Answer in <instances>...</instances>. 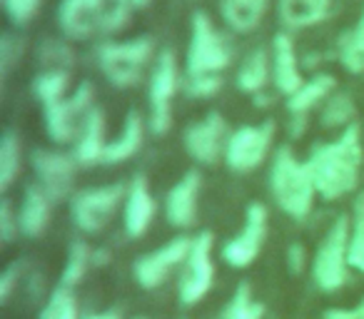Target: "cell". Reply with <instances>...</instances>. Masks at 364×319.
<instances>
[{"label": "cell", "instance_id": "39", "mask_svg": "<svg viewBox=\"0 0 364 319\" xmlns=\"http://www.w3.org/2000/svg\"><path fill=\"white\" fill-rule=\"evenodd\" d=\"M16 234H21V225H18V212L13 210L11 200L0 202V239L3 244H11L16 239Z\"/></svg>", "mask_w": 364, "mask_h": 319}, {"label": "cell", "instance_id": "41", "mask_svg": "<svg viewBox=\"0 0 364 319\" xmlns=\"http://www.w3.org/2000/svg\"><path fill=\"white\" fill-rule=\"evenodd\" d=\"M304 259H307V254H304V247L299 242L289 244L287 249V264H289V272L292 274H299L304 269Z\"/></svg>", "mask_w": 364, "mask_h": 319}, {"label": "cell", "instance_id": "44", "mask_svg": "<svg viewBox=\"0 0 364 319\" xmlns=\"http://www.w3.org/2000/svg\"><path fill=\"white\" fill-rule=\"evenodd\" d=\"M120 3H125V6H130V8H145L150 0H120Z\"/></svg>", "mask_w": 364, "mask_h": 319}, {"label": "cell", "instance_id": "42", "mask_svg": "<svg viewBox=\"0 0 364 319\" xmlns=\"http://www.w3.org/2000/svg\"><path fill=\"white\" fill-rule=\"evenodd\" d=\"M324 319H364V302L352 309H327Z\"/></svg>", "mask_w": 364, "mask_h": 319}, {"label": "cell", "instance_id": "31", "mask_svg": "<svg viewBox=\"0 0 364 319\" xmlns=\"http://www.w3.org/2000/svg\"><path fill=\"white\" fill-rule=\"evenodd\" d=\"M349 264L364 272V190L354 200V215L349 220Z\"/></svg>", "mask_w": 364, "mask_h": 319}, {"label": "cell", "instance_id": "7", "mask_svg": "<svg viewBox=\"0 0 364 319\" xmlns=\"http://www.w3.org/2000/svg\"><path fill=\"white\" fill-rule=\"evenodd\" d=\"M127 185H100V188L80 190L70 198L73 225L82 234H100L110 225L120 205H125Z\"/></svg>", "mask_w": 364, "mask_h": 319}, {"label": "cell", "instance_id": "24", "mask_svg": "<svg viewBox=\"0 0 364 319\" xmlns=\"http://www.w3.org/2000/svg\"><path fill=\"white\" fill-rule=\"evenodd\" d=\"M269 0H220V18L230 31L247 36L262 23Z\"/></svg>", "mask_w": 364, "mask_h": 319}, {"label": "cell", "instance_id": "18", "mask_svg": "<svg viewBox=\"0 0 364 319\" xmlns=\"http://www.w3.org/2000/svg\"><path fill=\"white\" fill-rule=\"evenodd\" d=\"M157 205L155 198L150 193V185H147L145 175H137L130 185H127L125 205H122V227L125 234L132 239L142 237V234L150 229L152 220H155Z\"/></svg>", "mask_w": 364, "mask_h": 319}, {"label": "cell", "instance_id": "29", "mask_svg": "<svg viewBox=\"0 0 364 319\" xmlns=\"http://www.w3.org/2000/svg\"><path fill=\"white\" fill-rule=\"evenodd\" d=\"M354 115H357V105H354L352 95L337 90L319 107V125L324 130H347L349 125H354Z\"/></svg>", "mask_w": 364, "mask_h": 319}, {"label": "cell", "instance_id": "33", "mask_svg": "<svg viewBox=\"0 0 364 319\" xmlns=\"http://www.w3.org/2000/svg\"><path fill=\"white\" fill-rule=\"evenodd\" d=\"M38 319H77V304L73 289L58 284L50 292V297H48L46 307H43Z\"/></svg>", "mask_w": 364, "mask_h": 319}, {"label": "cell", "instance_id": "4", "mask_svg": "<svg viewBox=\"0 0 364 319\" xmlns=\"http://www.w3.org/2000/svg\"><path fill=\"white\" fill-rule=\"evenodd\" d=\"M232 63V48L205 11L193 13L190 40L185 53V77L223 75Z\"/></svg>", "mask_w": 364, "mask_h": 319}, {"label": "cell", "instance_id": "21", "mask_svg": "<svg viewBox=\"0 0 364 319\" xmlns=\"http://www.w3.org/2000/svg\"><path fill=\"white\" fill-rule=\"evenodd\" d=\"M53 217V200L48 198V193L41 185H28L23 193L21 207H18V225H21L23 237H41L48 229Z\"/></svg>", "mask_w": 364, "mask_h": 319}, {"label": "cell", "instance_id": "23", "mask_svg": "<svg viewBox=\"0 0 364 319\" xmlns=\"http://www.w3.org/2000/svg\"><path fill=\"white\" fill-rule=\"evenodd\" d=\"M337 92V80L329 72H317L307 77L294 95L287 97V112L292 117H307L314 107H322Z\"/></svg>", "mask_w": 364, "mask_h": 319}, {"label": "cell", "instance_id": "40", "mask_svg": "<svg viewBox=\"0 0 364 319\" xmlns=\"http://www.w3.org/2000/svg\"><path fill=\"white\" fill-rule=\"evenodd\" d=\"M21 264H11V267L6 269V272L0 274V302L6 304L8 299H11V294H13V289L18 287V279H21Z\"/></svg>", "mask_w": 364, "mask_h": 319}, {"label": "cell", "instance_id": "30", "mask_svg": "<svg viewBox=\"0 0 364 319\" xmlns=\"http://www.w3.org/2000/svg\"><path fill=\"white\" fill-rule=\"evenodd\" d=\"M92 264V249L85 239H75L68 249V262L65 269H63V287H75V284L82 282V277L87 274V267Z\"/></svg>", "mask_w": 364, "mask_h": 319}, {"label": "cell", "instance_id": "35", "mask_svg": "<svg viewBox=\"0 0 364 319\" xmlns=\"http://www.w3.org/2000/svg\"><path fill=\"white\" fill-rule=\"evenodd\" d=\"M23 50H26V40L21 36H13V33L3 36V40H0V77L3 80L18 65V60L23 58Z\"/></svg>", "mask_w": 364, "mask_h": 319}, {"label": "cell", "instance_id": "34", "mask_svg": "<svg viewBox=\"0 0 364 319\" xmlns=\"http://www.w3.org/2000/svg\"><path fill=\"white\" fill-rule=\"evenodd\" d=\"M38 60H41L43 70H70L73 50L68 48L65 40H53V38H48V40L38 48Z\"/></svg>", "mask_w": 364, "mask_h": 319}, {"label": "cell", "instance_id": "6", "mask_svg": "<svg viewBox=\"0 0 364 319\" xmlns=\"http://www.w3.org/2000/svg\"><path fill=\"white\" fill-rule=\"evenodd\" d=\"M180 90V65L172 50H160L147 85V127L152 135H167L172 130V100Z\"/></svg>", "mask_w": 364, "mask_h": 319}, {"label": "cell", "instance_id": "16", "mask_svg": "<svg viewBox=\"0 0 364 319\" xmlns=\"http://www.w3.org/2000/svg\"><path fill=\"white\" fill-rule=\"evenodd\" d=\"M200 190H203V178L198 170L182 175L165 195V217L172 227L190 229L198 222V205H200Z\"/></svg>", "mask_w": 364, "mask_h": 319}, {"label": "cell", "instance_id": "12", "mask_svg": "<svg viewBox=\"0 0 364 319\" xmlns=\"http://www.w3.org/2000/svg\"><path fill=\"white\" fill-rule=\"evenodd\" d=\"M267 239V207L262 202L247 205L245 225L223 247V259L235 269H247L259 257Z\"/></svg>", "mask_w": 364, "mask_h": 319}, {"label": "cell", "instance_id": "15", "mask_svg": "<svg viewBox=\"0 0 364 319\" xmlns=\"http://www.w3.org/2000/svg\"><path fill=\"white\" fill-rule=\"evenodd\" d=\"M110 0H60L58 28L68 40H85L100 33V23Z\"/></svg>", "mask_w": 364, "mask_h": 319}, {"label": "cell", "instance_id": "2", "mask_svg": "<svg viewBox=\"0 0 364 319\" xmlns=\"http://www.w3.org/2000/svg\"><path fill=\"white\" fill-rule=\"evenodd\" d=\"M269 193L287 217L304 220L312 212L314 200L319 198L314 175L307 160H297L292 147L282 145L274 152L272 168H269Z\"/></svg>", "mask_w": 364, "mask_h": 319}, {"label": "cell", "instance_id": "38", "mask_svg": "<svg viewBox=\"0 0 364 319\" xmlns=\"http://www.w3.org/2000/svg\"><path fill=\"white\" fill-rule=\"evenodd\" d=\"M130 6L120 3V0H112L110 6H107L105 16H102V23H100V33L102 36H112V33L122 31L130 21Z\"/></svg>", "mask_w": 364, "mask_h": 319}, {"label": "cell", "instance_id": "36", "mask_svg": "<svg viewBox=\"0 0 364 319\" xmlns=\"http://www.w3.org/2000/svg\"><path fill=\"white\" fill-rule=\"evenodd\" d=\"M43 0H3V8H6L8 18L13 21V26L26 28L33 18L41 11Z\"/></svg>", "mask_w": 364, "mask_h": 319}, {"label": "cell", "instance_id": "20", "mask_svg": "<svg viewBox=\"0 0 364 319\" xmlns=\"http://www.w3.org/2000/svg\"><path fill=\"white\" fill-rule=\"evenodd\" d=\"M334 11V0H277L279 23L287 33L307 31L324 23Z\"/></svg>", "mask_w": 364, "mask_h": 319}, {"label": "cell", "instance_id": "1", "mask_svg": "<svg viewBox=\"0 0 364 319\" xmlns=\"http://www.w3.org/2000/svg\"><path fill=\"white\" fill-rule=\"evenodd\" d=\"M362 160V127L357 122L339 132L334 140L314 145L307 157V165L314 175L319 198L332 202V200H339L344 195L354 193L359 185Z\"/></svg>", "mask_w": 364, "mask_h": 319}, {"label": "cell", "instance_id": "43", "mask_svg": "<svg viewBox=\"0 0 364 319\" xmlns=\"http://www.w3.org/2000/svg\"><path fill=\"white\" fill-rule=\"evenodd\" d=\"M82 319H120L117 312H100V314H90V317H82Z\"/></svg>", "mask_w": 364, "mask_h": 319}, {"label": "cell", "instance_id": "37", "mask_svg": "<svg viewBox=\"0 0 364 319\" xmlns=\"http://www.w3.org/2000/svg\"><path fill=\"white\" fill-rule=\"evenodd\" d=\"M225 80L223 75H195V77H185V92L190 97H215L223 90Z\"/></svg>", "mask_w": 364, "mask_h": 319}, {"label": "cell", "instance_id": "14", "mask_svg": "<svg viewBox=\"0 0 364 319\" xmlns=\"http://www.w3.org/2000/svg\"><path fill=\"white\" fill-rule=\"evenodd\" d=\"M228 120L223 112H208L203 120L193 122L182 135V145L198 165H215L228 150Z\"/></svg>", "mask_w": 364, "mask_h": 319}, {"label": "cell", "instance_id": "22", "mask_svg": "<svg viewBox=\"0 0 364 319\" xmlns=\"http://www.w3.org/2000/svg\"><path fill=\"white\" fill-rule=\"evenodd\" d=\"M145 125H147V120L140 115V110L127 112L120 135L107 142L102 165H120V163H127L130 157H135L137 152L142 150V142H145Z\"/></svg>", "mask_w": 364, "mask_h": 319}, {"label": "cell", "instance_id": "25", "mask_svg": "<svg viewBox=\"0 0 364 319\" xmlns=\"http://www.w3.org/2000/svg\"><path fill=\"white\" fill-rule=\"evenodd\" d=\"M237 90L247 92V95H259L264 92L267 82L272 80V55L269 50L264 48H257L252 50L242 63H240V70H237Z\"/></svg>", "mask_w": 364, "mask_h": 319}, {"label": "cell", "instance_id": "9", "mask_svg": "<svg viewBox=\"0 0 364 319\" xmlns=\"http://www.w3.org/2000/svg\"><path fill=\"white\" fill-rule=\"evenodd\" d=\"M213 232H200L193 237V247L182 264L180 282H177V297L185 307L198 304L205 294L213 289L215 282V262H213Z\"/></svg>", "mask_w": 364, "mask_h": 319}, {"label": "cell", "instance_id": "10", "mask_svg": "<svg viewBox=\"0 0 364 319\" xmlns=\"http://www.w3.org/2000/svg\"><path fill=\"white\" fill-rule=\"evenodd\" d=\"M274 142V122H259V125H242L230 132L228 150H225V165L232 173L245 175L257 170L267 160Z\"/></svg>", "mask_w": 364, "mask_h": 319}, {"label": "cell", "instance_id": "13", "mask_svg": "<svg viewBox=\"0 0 364 319\" xmlns=\"http://www.w3.org/2000/svg\"><path fill=\"white\" fill-rule=\"evenodd\" d=\"M190 247H193V237H172L170 242H165L162 247L152 249V252L142 254V257L135 259L132 264V277L140 284L142 289H155L170 277L172 269L182 267L185 259L190 254Z\"/></svg>", "mask_w": 364, "mask_h": 319}, {"label": "cell", "instance_id": "5", "mask_svg": "<svg viewBox=\"0 0 364 319\" xmlns=\"http://www.w3.org/2000/svg\"><path fill=\"white\" fill-rule=\"evenodd\" d=\"M349 217H337L312 259V279L322 292H339L349 282Z\"/></svg>", "mask_w": 364, "mask_h": 319}, {"label": "cell", "instance_id": "8", "mask_svg": "<svg viewBox=\"0 0 364 319\" xmlns=\"http://www.w3.org/2000/svg\"><path fill=\"white\" fill-rule=\"evenodd\" d=\"M95 87L92 82H80L75 90L60 102L43 107V117H46V132L53 142L58 145H68L75 142L80 135L82 125H85L87 115L95 110Z\"/></svg>", "mask_w": 364, "mask_h": 319}, {"label": "cell", "instance_id": "27", "mask_svg": "<svg viewBox=\"0 0 364 319\" xmlns=\"http://www.w3.org/2000/svg\"><path fill=\"white\" fill-rule=\"evenodd\" d=\"M23 170V145L16 130H6L0 137V193H8Z\"/></svg>", "mask_w": 364, "mask_h": 319}, {"label": "cell", "instance_id": "11", "mask_svg": "<svg viewBox=\"0 0 364 319\" xmlns=\"http://www.w3.org/2000/svg\"><path fill=\"white\" fill-rule=\"evenodd\" d=\"M31 165L36 180L53 202L70 200L75 195V175H77V160L73 152H58V150H33Z\"/></svg>", "mask_w": 364, "mask_h": 319}, {"label": "cell", "instance_id": "3", "mask_svg": "<svg viewBox=\"0 0 364 319\" xmlns=\"http://www.w3.org/2000/svg\"><path fill=\"white\" fill-rule=\"evenodd\" d=\"M152 58H155V40L150 36L132 38L125 43L105 40L95 50V60L102 77L120 90L135 87L140 82L142 72L150 65Z\"/></svg>", "mask_w": 364, "mask_h": 319}, {"label": "cell", "instance_id": "17", "mask_svg": "<svg viewBox=\"0 0 364 319\" xmlns=\"http://www.w3.org/2000/svg\"><path fill=\"white\" fill-rule=\"evenodd\" d=\"M272 82L274 90L279 95L289 97L302 87L304 77H302V67H299V58H297V48L294 40L287 31H279L272 38Z\"/></svg>", "mask_w": 364, "mask_h": 319}, {"label": "cell", "instance_id": "19", "mask_svg": "<svg viewBox=\"0 0 364 319\" xmlns=\"http://www.w3.org/2000/svg\"><path fill=\"white\" fill-rule=\"evenodd\" d=\"M107 142L110 140H105V112H102L100 107H95V110L87 115L77 140L73 142V157L77 160L80 168L102 165Z\"/></svg>", "mask_w": 364, "mask_h": 319}, {"label": "cell", "instance_id": "28", "mask_svg": "<svg viewBox=\"0 0 364 319\" xmlns=\"http://www.w3.org/2000/svg\"><path fill=\"white\" fill-rule=\"evenodd\" d=\"M70 90V70H41L31 82V92L43 107L60 102Z\"/></svg>", "mask_w": 364, "mask_h": 319}, {"label": "cell", "instance_id": "26", "mask_svg": "<svg viewBox=\"0 0 364 319\" xmlns=\"http://www.w3.org/2000/svg\"><path fill=\"white\" fill-rule=\"evenodd\" d=\"M337 60L349 75H364V16L337 40Z\"/></svg>", "mask_w": 364, "mask_h": 319}, {"label": "cell", "instance_id": "32", "mask_svg": "<svg viewBox=\"0 0 364 319\" xmlns=\"http://www.w3.org/2000/svg\"><path fill=\"white\" fill-rule=\"evenodd\" d=\"M262 317H264V307L259 302H255L250 284L242 282L235 289L232 299L228 302V307H225L220 319H262Z\"/></svg>", "mask_w": 364, "mask_h": 319}]
</instances>
